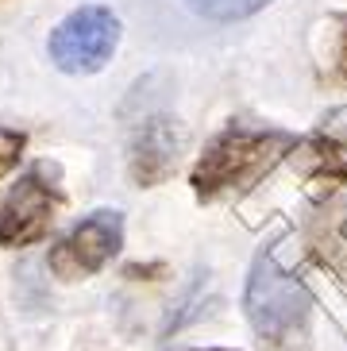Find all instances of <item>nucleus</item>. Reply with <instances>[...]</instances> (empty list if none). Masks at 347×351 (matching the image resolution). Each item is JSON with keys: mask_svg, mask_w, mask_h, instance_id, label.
<instances>
[{"mask_svg": "<svg viewBox=\"0 0 347 351\" xmlns=\"http://www.w3.org/2000/svg\"><path fill=\"white\" fill-rule=\"evenodd\" d=\"M243 309L251 328L259 332V340L270 343L274 351H286L305 343L309 336V301L305 286L297 278H289L286 270L278 267L270 255H259L247 278V293H243Z\"/></svg>", "mask_w": 347, "mask_h": 351, "instance_id": "nucleus-1", "label": "nucleus"}, {"mask_svg": "<svg viewBox=\"0 0 347 351\" xmlns=\"http://www.w3.org/2000/svg\"><path fill=\"white\" fill-rule=\"evenodd\" d=\"M294 139L286 132H251V128H228L208 143L193 170V189L201 197L232 193V189L255 186L259 178L278 162V155H286Z\"/></svg>", "mask_w": 347, "mask_h": 351, "instance_id": "nucleus-2", "label": "nucleus"}, {"mask_svg": "<svg viewBox=\"0 0 347 351\" xmlns=\"http://www.w3.org/2000/svg\"><path fill=\"white\" fill-rule=\"evenodd\" d=\"M120 20L104 4H82L47 39V54L62 73H97L116 54Z\"/></svg>", "mask_w": 347, "mask_h": 351, "instance_id": "nucleus-3", "label": "nucleus"}, {"mask_svg": "<svg viewBox=\"0 0 347 351\" xmlns=\"http://www.w3.org/2000/svg\"><path fill=\"white\" fill-rule=\"evenodd\" d=\"M120 243H123V217L120 213H112V208L89 213V217L51 251V270L66 282L89 278V274H97V270L120 251Z\"/></svg>", "mask_w": 347, "mask_h": 351, "instance_id": "nucleus-4", "label": "nucleus"}, {"mask_svg": "<svg viewBox=\"0 0 347 351\" xmlns=\"http://www.w3.org/2000/svg\"><path fill=\"white\" fill-rule=\"evenodd\" d=\"M39 174L43 170H31L27 178H20L0 205V243L4 247H27L51 232L58 197Z\"/></svg>", "mask_w": 347, "mask_h": 351, "instance_id": "nucleus-5", "label": "nucleus"}, {"mask_svg": "<svg viewBox=\"0 0 347 351\" xmlns=\"http://www.w3.org/2000/svg\"><path fill=\"white\" fill-rule=\"evenodd\" d=\"M182 151V132L170 120H147L132 147V174L139 186H158L174 174Z\"/></svg>", "mask_w": 347, "mask_h": 351, "instance_id": "nucleus-6", "label": "nucleus"}, {"mask_svg": "<svg viewBox=\"0 0 347 351\" xmlns=\"http://www.w3.org/2000/svg\"><path fill=\"white\" fill-rule=\"evenodd\" d=\"M270 0H189V8L208 20H243L251 12L266 8Z\"/></svg>", "mask_w": 347, "mask_h": 351, "instance_id": "nucleus-7", "label": "nucleus"}, {"mask_svg": "<svg viewBox=\"0 0 347 351\" xmlns=\"http://www.w3.org/2000/svg\"><path fill=\"white\" fill-rule=\"evenodd\" d=\"M309 155H313V166H317V174L332 178V182H344V178H347V147L320 139V143L309 147Z\"/></svg>", "mask_w": 347, "mask_h": 351, "instance_id": "nucleus-8", "label": "nucleus"}, {"mask_svg": "<svg viewBox=\"0 0 347 351\" xmlns=\"http://www.w3.org/2000/svg\"><path fill=\"white\" fill-rule=\"evenodd\" d=\"M23 147H27V139H23V132H12V128H0V178L8 174V170H16V166H20Z\"/></svg>", "mask_w": 347, "mask_h": 351, "instance_id": "nucleus-9", "label": "nucleus"}, {"mask_svg": "<svg viewBox=\"0 0 347 351\" xmlns=\"http://www.w3.org/2000/svg\"><path fill=\"white\" fill-rule=\"evenodd\" d=\"M339 70H344V77H347V39H344V54H339Z\"/></svg>", "mask_w": 347, "mask_h": 351, "instance_id": "nucleus-10", "label": "nucleus"}, {"mask_svg": "<svg viewBox=\"0 0 347 351\" xmlns=\"http://www.w3.org/2000/svg\"><path fill=\"white\" fill-rule=\"evenodd\" d=\"M204 351H224V348H204Z\"/></svg>", "mask_w": 347, "mask_h": 351, "instance_id": "nucleus-11", "label": "nucleus"}]
</instances>
